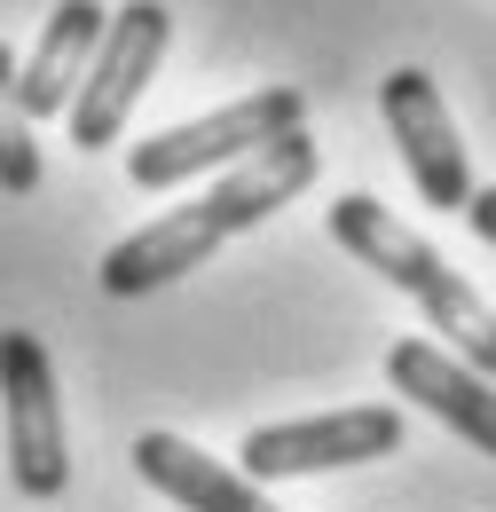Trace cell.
<instances>
[{"label": "cell", "instance_id": "6da1fadb", "mask_svg": "<svg viewBox=\"0 0 496 512\" xmlns=\"http://www.w3.org/2000/svg\"><path fill=\"white\" fill-rule=\"evenodd\" d=\"M315 142L308 127L284 134V142H268V150H252L245 166H229L221 182L205 197H189V205H174L166 221H150V229H134V237H119L111 253H103V292L111 300H142V292H166L174 276H189V268H205V260L221 253L237 229H252V221H268L276 205H292V197L315 182Z\"/></svg>", "mask_w": 496, "mask_h": 512}, {"label": "cell", "instance_id": "7a4b0ae2", "mask_svg": "<svg viewBox=\"0 0 496 512\" xmlns=\"http://www.w3.org/2000/svg\"><path fill=\"white\" fill-rule=\"evenodd\" d=\"M331 237L363 260V268H378L394 292H410V300L426 308V323L457 347V363H473L481 379H496V308L426 245V237H418V229H410V221H394L378 197L355 190V197L331 205Z\"/></svg>", "mask_w": 496, "mask_h": 512}, {"label": "cell", "instance_id": "3957f363", "mask_svg": "<svg viewBox=\"0 0 496 512\" xmlns=\"http://www.w3.org/2000/svg\"><path fill=\"white\" fill-rule=\"evenodd\" d=\"M300 127H308L300 87H252V95L189 119V127H166V134H150V142H134L126 150V182L134 190H182V182L213 174V166H245L252 150H268V142H284V134H300Z\"/></svg>", "mask_w": 496, "mask_h": 512}, {"label": "cell", "instance_id": "277c9868", "mask_svg": "<svg viewBox=\"0 0 496 512\" xmlns=\"http://www.w3.org/2000/svg\"><path fill=\"white\" fill-rule=\"evenodd\" d=\"M166 48H174V16H166V0H126V8H111L103 48H95L87 79H79L71 111H63L79 150H111V142L126 134L142 87H150V71L166 64Z\"/></svg>", "mask_w": 496, "mask_h": 512}, {"label": "cell", "instance_id": "5b68a950", "mask_svg": "<svg viewBox=\"0 0 496 512\" xmlns=\"http://www.w3.org/2000/svg\"><path fill=\"white\" fill-rule=\"evenodd\" d=\"M0 410H8V473L32 505L63 497L71 449H63V402H56V363L32 331H0Z\"/></svg>", "mask_w": 496, "mask_h": 512}, {"label": "cell", "instance_id": "8992f818", "mask_svg": "<svg viewBox=\"0 0 496 512\" xmlns=\"http://www.w3.org/2000/svg\"><path fill=\"white\" fill-rule=\"evenodd\" d=\"M402 449V410L363 402V410H323V418H284V426H252L237 473L245 481H300V473H339V465H371Z\"/></svg>", "mask_w": 496, "mask_h": 512}, {"label": "cell", "instance_id": "52a82bcc", "mask_svg": "<svg viewBox=\"0 0 496 512\" xmlns=\"http://www.w3.org/2000/svg\"><path fill=\"white\" fill-rule=\"evenodd\" d=\"M378 111H386V134H394V150H402L418 197H426L434 213H465V205H473V166H465V142L449 127L441 87L418 64H402V71L378 79Z\"/></svg>", "mask_w": 496, "mask_h": 512}, {"label": "cell", "instance_id": "ba28073f", "mask_svg": "<svg viewBox=\"0 0 496 512\" xmlns=\"http://www.w3.org/2000/svg\"><path fill=\"white\" fill-rule=\"evenodd\" d=\"M386 379H394V394H410L418 410H434L457 442H473L481 457H496V379H481L473 363H457L434 339L386 347Z\"/></svg>", "mask_w": 496, "mask_h": 512}, {"label": "cell", "instance_id": "9c48e42d", "mask_svg": "<svg viewBox=\"0 0 496 512\" xmlns=\"http://www.w3.org/2000/svg\"><path fill=\"white\" fill-rule=\"evenodd\" d=\"M103 24H111L103 0H56V16H48V32H40V48H32V64L16 71L24 119H63V111H71L79 79L95 64V48H103Z\"/></svg>", "mask_w": 496, "mask_h": 512}, {"label": "cell", "instance_id": "30bf717a", "mask_svg": "<svg viewBox=\"0 0 496 512\" xmlns=\"http://www.w3.org/2000/svg\"><path fill=\"white\" fill-rule=\"evenodd\" d=\"M134 473H142L158 497H174L182 512H284V505H268L260 481L229 473L221 457H205V449L182 442V434H142V442H134Z\"/></svg>", "mask_w": 496, "mask_h": 512}, {"label": "cell", "instance_id": "8fae6325", "mask_svg": "<svg viewBox=\"0 0 496 512\" xmlns=\"http://www.w3.org/2000/svg\"><path fill=\"white\" fill-rule=\"evenodd\" d=\"M0 190L8 197L40 190V142H32V119L16 103V56H8V40H0Z\"/></svg>", "mask_w": 496, "mask_h": 512}, {"label": "cell", "instance_id": "7c38bea8", "mask_svg": "<svg viewBox=\"0 0 496 512\" xmlns=\"http://www.w3.org/2000/svg\"><path fill=\"white\" fill-rule=\"evenodd\" d=\"M465 221H473V237H481V245H496V190H473Z\"/></svg>", "mask_w": 496, "mask_h": 512}]
</instances>
